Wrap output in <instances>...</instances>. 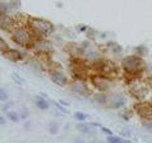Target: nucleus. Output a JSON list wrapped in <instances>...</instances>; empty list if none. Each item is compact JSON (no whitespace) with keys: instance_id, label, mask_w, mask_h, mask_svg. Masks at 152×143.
Returning <instances> with one entry per match:
<instances>
[{"instance_id":"obj_1","label":"nucleus","mask_w":152,"mask_h":143,"mask_svg":"<svg viewBox=\"0 0 152 143\" xmlns=\"http://www.w3.org/2000/svg\"><path fill=\"white\" fill-rule=\"evenodd\" d=\"M145 62L139 56L130 55L126 56L122 61L124 70L129 74H138L145 69Z\"/></svg>"},{"instance_id":"obj_2","label":"nucleus","mask_w":152,"mask_h":143,"mask_svg":"<svg viewBox=\"0 0 152 143\" xmlns=\"http://www.w3.org/2000/svg\"><path fill=\"white\" fill-rule=\"evenodd\" d=\"M30 25L36 32L43 35H50L53 32V25L48 20L43 18L31 17L30 18Z\"/></svg>"},{"instance_id":"obj_3","label":"nucleus","mask_w":152,"mask_h":143,"mask_svg":"<svg viewBox=\"0 0 152 143\" xmlns=\"http://www.w3.org/2000/svg\"><path fill=\"white\" fill-rule=\"evenodd\" d=\"M100 103H107V106L109 108L116 109L121 107L125 102V98L123 97V95L120 94H110L107 95H101V100L99 101Z\"/></svg>"},{"instance_id":"obj_4","label":"nucleus","mask_w":152,"mask_h":143,"mask_svg":"<svg viewBox=\"0 0 152 143\" xmlns=\"http://www.w3.org/2000/svg\"><path fill=\"white\" fill-rule=\"evenodd\" d=\"M12 39L18 45L26 46L28 43L30 42V35H28V32L25 30V29L18 28V29H16L15 32L13 33Z\"/></svg>"},{"instance_id":"obj_5","label":"nucleus","mask_w":152,"mask_h":143,"mask_svg":"<svg viewBox=\"0 0 152 143\" xmlns=\"http://www.w3.org/2000/svg\"><path fill=\"white\" fill-rule=\"evenodd\" d=\"M72 72L73 74L77 76L78 78L83 79L85 77H87V74L88 72V66L86 65L82 60H75L72 62Z\"/></svg>"},{"instance_id":"obj_6","label":"nucleus","mask_w":152,"mask_h":143,"mask_svg":"<svg viewBox=\"0 0 152 143\" xmlns=\"http://www.w3.org/2000/svg\"><path fill=\"white\" fill-rule=\"evenodd\" d=\"M137 112L142 117L149 118L152 116V103L144 102L138 104L137 106Z\"/></svg>"},{"instance_id":"obj_7","label":"nucleus","mask_w":152,"mask_h":143,"mask_svg":"<svg viewBox=\"0 0 152 143\" xmlns=\"http://www.w3.org/2000/svg\"><path fill=\"white\" fill-rule=\"evenodd\" d=\"M14 26V21L5 13H0V28L4 31L10 32Z\"/></svg>"},{"instance_id":"obj_8","label":"nucleus","mask_w":152,"mask_h":143,"mask_svg":"<svg viewBox=\"0 0 152 143\" xmlns=\"http://www.w3.org/2000/svg\"><path fill=\"white\" fill-rule=\"evenodd\" d=\"M50 77H51V80L53 81L55 84L59 86H64L68 82L66 77L62 73H60V72H53V73H51Z\"/></svg>"},{"instance_id":"obj_9","label":"nucleus","mask_w":152,"mask_h":143,"mask_svg":"<svg viewBox=\"0 0 152 143\" xmlns=\"http://www.w3.org/2000/svg\"><path fill=\"white\" fill-rule=\"evenodd\" d=\"M2 55L4 57H6L7 59L11 60L12 62H17V61L22 59L21 54L16 50H8L7 52H3Z\"/></svg>"},{"instance_id":"obj_10","label":"nucleus","mask_w":152,"mask_h":143,"mask_svg":"<svg viewBox=\"0 0 152 143\" xmlns=\"http://www.w3.org/2000/svg\"><path fill=\"white\" fill-rule=\"evenodd\" d=\"M92 82L100 90H106L107 88V80L100 77V76H94V77H92Z\"/></svg>"},{"instance_id":"obj_11","label":"nucleus","mask_w":152,"mask_h":143,"mask_svg":"<svg viewBox=\"0 0 152 143\" xmlns=\"http://www.w3.org/2000/svg\"><path fill=\"white\" fill-rule=\"evenodd\" d=\"M36 106L42 110H46L49 108V103L41 97H36Z\"/></svg>"},{"instance_id":"obj_12","label":"nucleus","mask_w":152,"mask_h":143,"mask_svg":"<svg viewBox=\"0 0 152 143\" xmlns=\"http://www.w3.org/2000/svg\"><path fill=\"white\" fill-rule=\"evenodd\" d=\"M9 49V45L6 43V41H5L3 38L0 37V52H2V54L5 52H7Z\"/></svg>"},{"instance_id":"obj_13","label":"nucleus","mask_w":152,"mask_h":143,"mask_svg":"<svg viewBox=\"0 0 152 143\" xmlns=\"http://www.w3.org/2000/svg\"><path fill=\"white\" fill-rule=\"evenodd\" d=\"M7 116L13 122H17L19 120V116H18V114L15 112H8L7 113Z\"/></svg>"},{"instance_id":"obj_14","label":"nucleus","mask_w":152,"mask_h":143,"mask_svg":"<svg viewBox=\"0 0 152 143\" xmlns=\"http://www.w3.org/2000/svg\"><path fill=\"white\" fill-rule=\"evenodd\" d=\"M107 141L109 143H125L126 141H123L121 138L116 137V136H109L107 137Z\"/></svg>"},{"instance_id":"obj_15","label":"nucleus","mask_w":152,"mask_h":143,"mask_svg":"<svg viewBox=\"0 0 152 143\" xmlns=\"http://www.w3.org/2000/svg\"><path fill=\"white\" fill-rule=\"evenodd\" d=\"M8 99V94L5 92V90L0 88V101H6Z\"/></svg>"},{"instance_id":"obj_16","label":"nucleus","mask_w":152,"mask_h":143,"mask_svg":"<svg viewBox=\"0 0 152 143\" xmlns=\"http://www.w3.org/2000/svg\"><path fill=\"white\" fill-rule=\"evenodd\" d=\"M75 116L77 117L78 119H81V120H82V119H84V118H86V116L84 114H82V113H76L75 114Z\"/></svg>"},{"instance_id":"obj_17","label":"nucleus","mask_w":152,"mask_h":143,"mask_svg":"<svg viewBox=\"0 0 152 143\" xmlns=\"http://www.w3.org/2000/svg\"><path fill=\"white\" fill-rule=\"evenodd\" d=\"M0 124H5V119L2 116H0Z\"/></svg>"}]
</instances>
